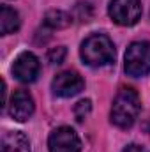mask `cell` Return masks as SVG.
Returning <instances> with one entry per match:
<instances>
[{"label": "cell", "mask_w": 150, "mask_h": 152, "mask_svg": "<svg viewBox=\"0 0 150 152\" xmlns=\"http://www.w3.org/2000/svg\"><path fill=\"white\" fill-rule=\"evenodd\" d=\"M140 108H141V103H140L138 92L133 87H122L113 99L110 120L113 126L120 129H129L136 122Z\"/></svg>", "instance_id": "cell-1"}, {"label": "cell", "mask_w": 150, "mask_h": 152, "mask_svg": "<svg viewBox=\"0 0 150 152\" xmlns=\"http://www.w3.org/2000/svg\"><path fill=\"white\" fill-rule=\"evenodd\" d=\"M79 55L90 67H103L115 60V46L104 34H92L81 42Z\"/></svg>", "instance_id": "cell-2"}, {"label": "cell", "mask_w": 150, "mask_h": 152, "mask_svg": "<svg viewBox=\"0 0 150 152\" xmlns=\"http://www.w3.org/2000/svg\"><path fill=\"white\" fill-rule=\"evenodd\" d=\"M124 69L129 76L140 78L150 73V42L134 41L129 44L124 57Z\"/></svg>", "instance_id": "cell-3"}, {"label": "cell", "mask_w": 150, "mask_h": 152, "mask_svg": "<svg viewBox=\"0 0 150 152\" xmlns=\"http://www.w3.org/2000/svg\"><path fill=\"white\" fill-rule=\"evenodd\" d=\"M108 12L117 25L133 27L141 18V4L140 0H111Z\"/></svg>", "instance_id": "cell-4"}, {"label": "cell", "mask_w": 150, "mask_h": 152, "mask_svg": "<svg viewBox=\"0 0 150 152\" xmlns=\"http://www.w3.org/2000/svg\"><path fill=\"white\" fill-rule=\"evenodd\" d=\"M48 149H50V152H79L81 140L73 127L62 126V127H57L50 134Z\"/></svg>", "instance_id": "cell-5"}, {"label": "cell", "mask_w": 150, "mask_h": 152, "mask_svg": "<svg viewBox=\"0 0 150 152\" xmlns=\"http://www.w3.org/2000/svg\"><path fill=\"white\" fill-rule=\"evenodd\" d=\"M83 87L85 81L76 71H62L51 81V90L58 97H73L83 90Z\"/></svg>", "instance_id": "cell-6"}, {"label": "cell", "mask_w": 150, "mask_h": 152, "mask_svg": "<svg viewBox=\"0 0 150 152\" xmlns=\"http://www.w3.org/2000/svg\"><path fill=\"white\" fill-rule=\"evenodd\" d=\"M41 71V64L39 58L30 53V51H23L16 57L14 64H12V75L18 81L21 83H32L36 81Z\"/></svg>", "instance_id": "cell-7"}, {"label": "cell", "mask_w": 150, "mask_h": 152, "mask_svg": "<svg viewBox=\"0 0 150 152\" xmlns=\"http://www.w3.org/2000/svg\"><path fill=\"white\" fill-rule=\"evenodd\" d=\"M36 110L34 99L27 90H16L9 101V115L18 120V122H25L28 120Z\"/></svg>", "instance_id": "cell-8"}, {"label": "cell", "mask_w": 150, "mask_h": 152, "mask_svg": "<svg viewBox=\"0 0 150 152\" xmlns=\"http://www.w3.org/2000/svg\"><path fill=\"white\" fill-rule=\"evenodd\" d=\"M2 152H30V142L21 131H5L2 136Z\"/></svg>", "instance_id": "cell-9"}, {"label": "cell", "mask_w": 150, "mask_h": 152, "mask_svg": "<svg viewBox=\"0 0 150 152\" xmlns=\"http://www.w3.org/2000/svg\"><path fill=\"white\" fill-rule=\"evenodd\" d=\"M21 25V20H20V14L9 7V5H2L0 9V34L2 36H9L12 32H16Z\"/></svg>", "instance_id": "cell-10"}, {"label": "cell", "mask_w": 150, "mask_h": 152, "mask_svg": "<svg viewBox=\"0 0 150 152\" xmlns=\"http://www.w3.org/2000/svg\"><path fill=\"white\" fill-rule=\"evenodd\" d=\"M73 23V16L66 11L60 9H51L44 14V27L51 28V30H60V28H67Z\"/></svg>", "instance_id": "cell-11"}, {"label": "cell", "mask_w": 150, "mask_h": 152, "mask_svg": "<svg viewBox=\"0 0 150 152\" xmlns=\"http://www.w3.org/2000/svg\"><path fill=\"white\" fill-rule=\"evenodd\" d=\"M74 117L78 122H83L85 118H88V115L92 112V101L90 99H81L74 104Z\"/></svg>", "instance_id": "cell-12"}, {"label": "cell", "mask_w": 150, "mask_h": 152, "mask_svg": "<svg viewBox=\"0 0 150 152\" xmlns=\"http://www.w3.org/2000/svg\"><path fill=\"white\" fill-rule=\"evenodd\" d=\"M92 14H94V11H92V5L88 2H79L74 7V18L79 20V21H85V23L90 21Z\"/></svg>", "instance_id": "cell-13"}, {"label": "cell", "mask_w": 150, "mask_h": 152, "mask_svg": "<svg viewBox=\"0 0 150 152\" xmlns=\"http://www.w3.org/2000/svg\"><path fill=\"white\" fill-rule=\"evenodd\" d=\"M66 55H67V50H66V46H57V48H51L50 51H48V55H46V58H48V62L50 64H62L64 62V58H66Z\"/></svg>", "instance_id": "cell-14"}, {"label": "cell", "mask_w": 150, "mask_h": 152, "mask_svg": "<svg viewBox=\"0 0 150 152\" xmlns=\"http://www.w3.org/2000/svg\"><path fill=\"white\" fill-rule=\"evenodd\" d=\"M122 152H143V147H140L136 143H131V145H127Z\"/></svg>", "instance_id": "cell-15"}, {"label": "cell", "mask_w": 150, "mask_h": 152, "mask_svg": "<svg viewBox=\"0 0 150 152\" xmlns=\"http://www.w3.org/2000/svg\"><path fill=\"white\" fill-rule=\"evenodd\" d=\"M5 96H7V85H5V81H2V106H7Z\"/></svg>", "instance_id": "cell-16"}]
</instances>
